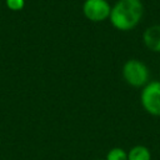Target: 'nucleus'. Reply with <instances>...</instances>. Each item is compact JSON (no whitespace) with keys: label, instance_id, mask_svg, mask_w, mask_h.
Masks as SVG:
<instances>
[{"label":"nucleus","instance_id":"f257e3e1","mask_svg":"<svg viewBox=\"0 0 160 160\" xmlns=\"http://www.w3.org/2000/svg\"><path fill=\"white\" fill-rule=\"evenodd\" d=\"M144 15V5L141 0H118L111 6L109 20L119 31H129L135 29Z\"/></svg>","mask_w":160,"mask_h":160},{"label":"nucleus","instance_id":"f03ea898","mask_svg":"<svg viewBox=\"0 0 160 160\" xmlns=\"http://www.w3.org/2000/svg\"><path fill=\"white\" fill-rule=\"evenodd\" d=\"M125 82L132 88L142 89L150 81V71L146 64L138 59H130L124 62L121 69Z\"/></svg>","mask_w":160,"mask_h":160},{"label":"nucleus","instance_id":"7ed1b4c3","mask_svg":"<svg viewBox=\"0 0 160 160\" xmlns=\"http://www.w3.org/2000/svg\"><path fill=\"white\" fill-rule=\"evenodd\" d=\"M140 102L148 114L152 116H160V81L159 80L149 81L141 89Z\"/></svg>","mask_w":160,"mask_h":160},{"label":"nucleus","instance_id":"20e7f679","mask_svg":"<svg viewBox=\"0 0 160 160\" xmlns=\"http://www.w3.org/2000/svg\"><path fill=\"white\" fill-rule=\"evenodd\" d=\"M111 5L108 0H85L82 2V14L92 22H100L109 19Z\"/></svg>","mask_w":160,"mask_h":160},{"label":"nucleus","instance_id":"39448f33","mask_svg":"<svg viewBox=\"0 0 160 160\" xmlns=\"http://www.w3.org/2000/svg\"><path fill=\"white\" fill-rule=\"evenodd\" d=\"M142 41L149 50L160 52V24H154L146 28L142 32Z\"/></svg>","mask_w":160,"mask_h":160},{"label":"nucleus","instance_id":"423d86ee","mask_svg":"<svg viewBox=\"0 0 160 160\" xmlns=\"http://www.w3.org/2000/svg\"><path fill=\"white\" fill-rule=\"evenodd\" d=\"M128 160H151V151L145 145H135L128 151Z\"/></svg>","mask_w":160,"mask_h":160},{"label":"nucleus","instance_id":"0eeeda50","mask_svg":"<svg viewBox=\"0 0 160 160\" xmlns=\"http://www.w3.org/2000/svg\"><path fill=\"white\" fill-rule=\"evenodd\" d=\"M105 160H128V152L121 148H112L108 151Z\"/></svg>","mask_w":160,"mask_h":160},{"label":"nucleus","instance_id":"6e6552de","mask_svg":"<svg viewBox=\"0 0 160 160\" xmlns=\"http://www.w3.org/2000/svg\"><path fill=\"white\" fill-rule=\"evenodd\" d=\"M5 5L12 11H20L25 6V0H5Z\"/></svg>","mask_w":160,"mask_h":160}]
</instances>
